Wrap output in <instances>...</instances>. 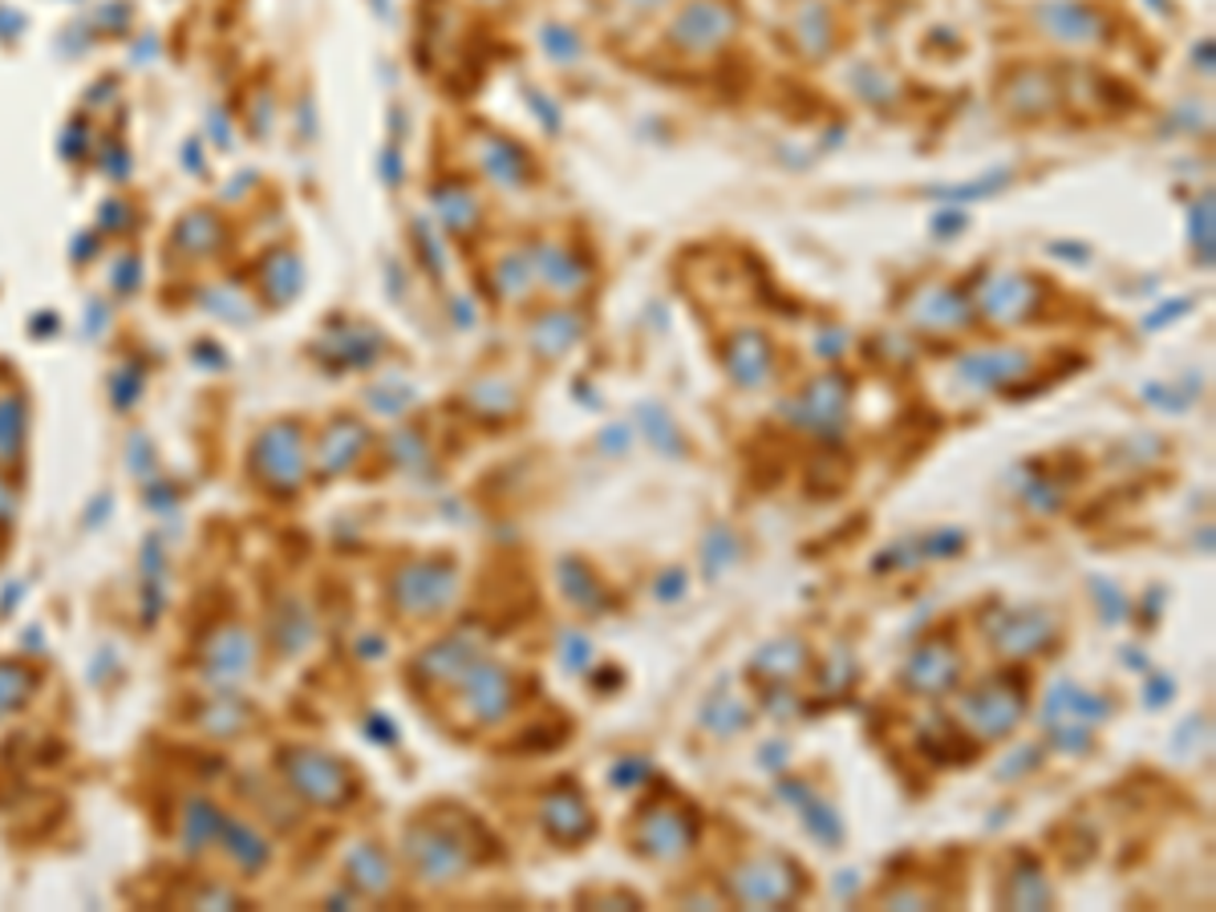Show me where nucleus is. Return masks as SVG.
I'll return each instance as SVG.
<instances>
[{
    "mask_svg": "<svg viewBox=\"0 0 1216 912\" xmlns=\"http://www.w3.org/2000/svg\"><path fill=\"white\" fill-rule=\"evenodd\" d=\"M544 824H548V836L577 844V839H584L592 831V812L589 803L580 800V791L572 783H564L552 800L544 803Z\"/></svg>",
    "mask_w": 1216,
    "mask_h": 912,
    "instance_id": "nucleus-1",
    "label": "nucleus"
},
{
    "mask_svg": "<svg viewBox=\"0 0 1216 912\" xmlns=\"http://www.w3.org/2000/svg\"><path fill=\"white\" fill-rule=\"evenodd\" d=\"M843 406H848V382L840 377H824L816 389H807L803 398V426H811L816 434H831L843 422Z\"/></svg>",
    "mask_w": 1216,
    "mask_h": 912,
    "instance_id": "nucleus-2",
    "label": "nucleus"
},
{
    "mask_svg": "<svg viewBox=\"0 0 1216 912\" xmlns=\"http://www.w3.org/2000/svg\"><path fill=\"white\" fill-rule=\"evenodd\" d=\"M961 374L981 382V386H1002L1010 377L1026 374V357L1022 353H981V357L961 365Z\"/></svg>",
    "mask_w": 1216,
    "mask_h": 912,
    "instance_id": "nucleus-3",
    "label": "nucleus"
},
{
    "mask_svg": "<svg viewBox=\"0 0 1216 912\" xmlns=\"http://www.w3.org/2000/svg\"><path fill=\"white\" fill-rule=\"evenodd\" d=\"M693 839V824L681 827V815H649V827H645V848L657 851V856H674V851L690 848Z\"/></svg>",
    "mask_w": 1216,
    "mask_h": 912,
    "instance_id": "nucleus-4",
    "label": "nucleus"
},
{
    "mask_svg": "<svg viewBox=\"0 0 1216 912\" xmlns=\"http://www.w3.org/2000/svg\"><path fill=\"white\" fill-rule=\"evenodd\" d=\"M973 710H978V722L990 726V734H1002V730H1010V726L1018 722V710H1022V701H1005L1002 689H986V694H978V698L969 701Z\"/></svg>",
    "mask_w": 1216,
    "mask_h": 912,
    "instance_id": "nucleus-5",
    "label": "nucleus"
},
{
    "mask_svg": "<svg viewBox=\"0 0 1216 912\" xmlns=\"http://www.w3.org/2000/svg\"><path fill=\"white\" fill-rule=\"evenodd\" d=\"M556 33H564V29H556ZM572 45H577V41H568V37H548V50H556V53H568V50H572Z\"/></svg>",
    "mask_w": 1216,
    "mask_h": 912,
    "instance_id": "nucleus-6",
    "label": "nucleus"
}]
</instances>
